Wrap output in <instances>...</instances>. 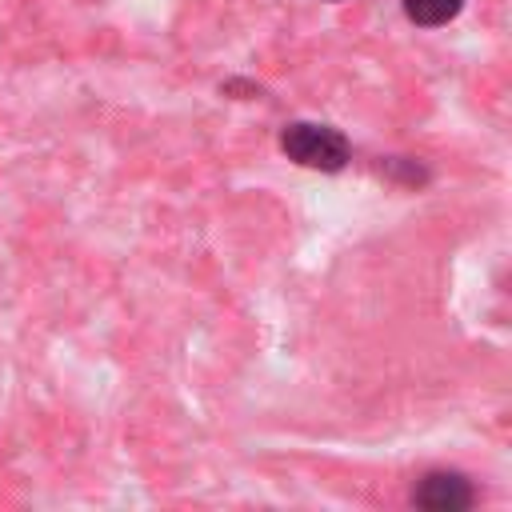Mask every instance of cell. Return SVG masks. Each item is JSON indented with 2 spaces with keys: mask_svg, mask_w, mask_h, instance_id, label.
<instances>
[{
  "mask_svg": "<svg viewBox=\"0 0 512 512\" xmlns=\"http://www.w3.org/2000/svg\"><path fill=\"white\" fill-rule=\"evenodd\" d=\"M280 152L312 172H340L352 160V144L340 128L316 120H292L280 128Z\"/></svg>",
  "mask_w": 512,
  "mask_h": 512,
  "instance_id": "cell-1",
  "label": "cell"
},
{
  "mask_svg": "<svg viewBox=\"0 0 512 512\" xmlns=\"http://www.w3.org/2000/svg\"><path fill=\"white\" fill-rule=\"evenodd\" d=\"M416 508H428V512H460V508H472L476 500V488L464 472L456 468H428L416 484H412V496H408Z\"/></svg>",
  "mask_w": 512,
  "mask_h": 512,
  "instance_id": "cell-2",
  "label": "cell"
},
{
  "mask_svg": "<svg viewBox=\"0 0 512 512\" xmlns=\"http://www.w3.org/2000/svg\"><path fill=\"white\" fill-rule=\"evenodd\" d=\"M400 4H404V16L420 28H440V24L456 20L464 8V0H400Z\"/></svg>",
  "mask_w": 512,
  "mask_h": 512,
  "instance_id": "cell-3",
  "label": "cell"
},
{
  "mask_svg": "<svg viewBox=\"0 0 512 512\" xmlns=\"http://www.w3.org/2000/svg\"><path fill=\"white\" fill-rule=\"evenodd\" d=\"M328 4H340V0H328Z\"/></svg>",
  "mask_w": 512,
  "mask_h": 512,
  "instance_id": "cell-4",
  "label": "cell"
}]
</instances>
